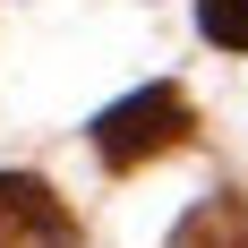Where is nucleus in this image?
<instances>
[{
  "mask_svg": "<svg viewBox=\"0 0 248 248\" xmlns=\"http://www.w3.org/2000/svg\"><path fill=\"white\" fill-rule=\"evenodd\" d=\"M197 26H205V43L248 51V0H197Z\"/></svg>",
  "mask_w": 248,
  "mask_h": 248,
  "instance_id": "obj_4",
  "label": "nucleus"
},
{
  "mask_svg": "<svg viewBox=\"0 0 248 248\" xmlns=\"http://www.w3.org/2000/svg\"><path fill=\"white\" fill-rule=\"evenodd\" d=\"M0 248H77V214L34 171H0Z\"/></svg>",
  "mask_w": 248,
  "mask_h": 248,
  "instance_id": "obj_2",
  "label": "nucleus"
},
{
  "mask_svg": "<svg viewBox=\"0 0 248 248\" xmlns=\"http://www.w3.org/2000/svg\"><path fill=\"white\" fill-rule=\"evenodd\" d=\"M171 248H248V197H205L180 214Z\"/></svg>",
  "mask_w": 248,
  "mask_h": 248,
  "instance_id": "obj_3",
  "label": "nucleus"
},
{
  "mask_svg": "<svg viewBox=\"0 0 248 248\" xmlns=\"http://www.w3.org/2000/svg\"><path fill=\"white\" fill-rule=\"evenodd\" d=\"M188 128H197L188 94H180V86H146V94L111 103V111L94 120V154L111 163V171H137V163H154V154H171Z\"/></svg>",
  "mask_w": 248,
  "mask_h": 248,
  "instance_id": "obj_1",
  "label": "nucleus"
}]
</instances>
